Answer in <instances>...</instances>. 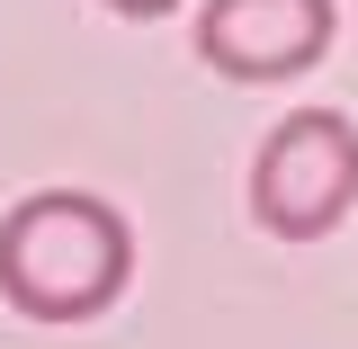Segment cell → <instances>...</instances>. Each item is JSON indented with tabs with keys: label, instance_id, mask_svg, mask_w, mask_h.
Instances as JSON below:
<instances>
[{
	"label": "cell",
	"instance_id": "obj_3",
	"mask_svg": "<svg viewBox=\"0 0 358 349\" xmlns=\"http://www.w3.org/2000/svg\"><path fill=\"white\" fill-rule=\"evenodd\" d=\"M341 36L331 0H206L197 9V63L224 81H296Z\"/></svg>",
	"mask_w": 358,
	"mask_h": 349
},
{
	"label": "cell",
	"instance_id": "obj_1",
	"mask_svg": "<svg viewBox=\"0 0 358 349\" xmlns=\"http://www.w3.org/2000/svg\"><path fill=\"white\" fill-rule=\"evenodd\" d=\"M134 233L90 188H36L0 215V296L27 322H90L126 296Z\"/></svg>",
	"mask_w": 358,
	"mask_h": 349
},
{
	"label": "cell",
	"instance_id": "obj_2",
	"mask_svg": "<svg viewBox=\"0 0 358 349\" xmlns=\"http://www.w3.org/2000/svg\"><path fill=\"white\" fill-rule=\"evenodd\" d=\"M358 206V126L331 108L278 117L268 143L251 152V215L278 242H322Z\"/></svg>",
	"mask_w": 358,
	"mask_h": 349
},
{
	"label": "cell",
	"instance_id": "obj_4",
	"mask_svg": "<svg viewBox=\"0 0 358 349\" xmlns=\"http://www.w3.org/2000/svg\"><path fill=\"white\" fill-rule=\"evenodd\" d=\"M108 9H117V18H171L179 0H108Z\"/></svg>",
	"mask_w": 358,
	"mask_h": 349
}]
</instances>
